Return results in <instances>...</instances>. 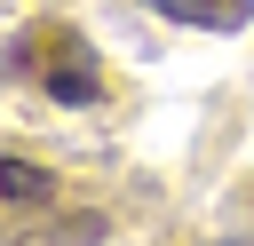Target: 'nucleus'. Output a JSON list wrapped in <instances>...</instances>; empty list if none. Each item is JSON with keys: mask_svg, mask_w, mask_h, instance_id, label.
Segmentation results:
<instances>
[{"mask_svg": "<svg viewBox=\"0 0 254 246\" xmlns=\"http://www.w3.org/2000/svg\"><path fill=\"white\" fill-rule=\"evenodd\" d=\"M8 71H16V79H32V87H40L48 103H64V111H87V103H103V95H111L103 56H95V48H87V32H79V24H64V16H40L32 32H16Z\"/></svg>", "mask_w": 254, "mask_h": 246, "instance_id": "nucleus-1", "label": "nucleus"}, {"mask_svg": "<svg viewBox=\"0 0 254 246\" xmlns=\"http://www.w3.org/2000/svg\"><path fill=\"white\" fill-rule=\"evenodd\" d=\"M143 8L167 24H190V32H246L254 24V0H143Z\"/></svg>", "mask_w": 254, "mask_h": 246, "instance_id": "nucleus-2", "label": "nucleus"}, {"mask_svg": "<svg viewBox=\"0 0 254 246\" xmlns=\"http://www.w3.org/2000/svg\"><path fill=\"white\" fill-rule=\"evenodd\" d=\"M0 206H24V214H40V206H64V183L48 175V167H32V159H0Z\"/></svg>", "mask_w": 254, "mask_h": 246, "instance_id": "nucleus-3", "label": "nucleus"}, {"mask_svg": "<svg viewBox=\"0 0 254 246\" xmlns=\"http://www.w3.org/2000/svg\"><path fill=\"white\" fill-rule=\"evenodd\" d=\"M222 246H254V230H230V238H222Z\"/></svg>", "mask_w": 254, "mask_h": 246, "instance_id": "nucleus-4", "label": "nucleus"}]
</instances>
